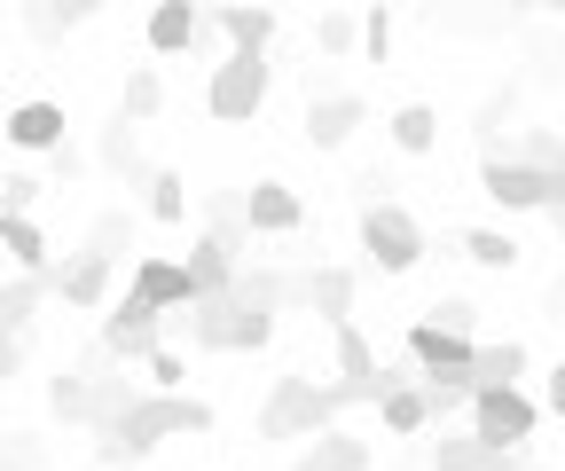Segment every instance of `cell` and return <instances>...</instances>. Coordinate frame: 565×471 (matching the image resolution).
I'll return each instance as SVG.
<instances>
[{"mask_svg": "<svg viewBox=\"0 0 565 471\" xmlns=\"http://www.w3.org/2000/svg\"><path fill=\"white\" fill-rule=\"evenodd\" d=\"M173 432H212V409H204L196 393H141L110 432H95V463L126 471V463H141V456H158Z\"/></svg>", "mask_w": 565, "mask_h": 471, "instance_id": "obj_1", "label": "cell"}, {"mask_svg": "<svg viewBox=\"0 0 565 471\" xmlns=\"http://www.w3.org/2000/svg\"><path fill=\"white\" fill-rule=\"evenodd\" d=\"M275 330H282V307L244 299L236 283H228V291H204V299L181 307V339H189L196 354H259Z\"/></svg>", "mask_w": 565, "mask_h": 471, "instance_id": "obj_2", "label": "cell"}, {"mask_svg": "<svg viewBox=\"0 0 565 471\" xmlns=\"http://www.w3.org/2000/svg\"><path fill=\"white\" fill-rule=\"evenodd\" d=\"M267 87H275L267 47H228L221 63H212V79H204V110L221 126H252L267 110Z\"/></svg>", "mask_w": 565, "mask_h": 471, "instance_id": "obj_3", "label": "cell"}, {"mask_svg": "<svg viewBox=\"0 0 565 471\" xmlns=\"http://www.w3.org/2000/svg\"><path fill=\"white\" fill-rule=\"evenodd\" d=\"M338 417H345L338 385H315L307 370H291V377H275L267 409H259V440H307V432H322Z\"/></svg>", "mask_w": 565, "mask_h": 471, "instance_id": "obj_4", "label": "cell"}, {"mask_svg": "<svg viewBox=\"0 0 565 471\" xmlns=\"http://www.w3.org/2000/svg\"><path fill=\"white\" fill-rule=\"evenodd\" d=\"M362 251L377 276H416L424 267V221L393 196H362Z\"/></svg>", "mask_w": 565, "mask_h": 471, "instance_id": "obj_5", "label": "cell"}, {"mask_svg": "<svg viewBox=\"0 0 565 471\" xmlns=\"http://www.w3.org/2000/svg\"><path fill=\"white\" fill-rule=\"evenodd\" d=\"M479 189L503 213H550L557 205V173L534 165V158H519V150H479Z\"/></svg>", "mask_w": 565, "mask_h": 471, "instance_id": "obj_6", "label": "cell"}, {"mask_svg": "<svg viewBox=\"0 0 565 471\" xmlns=\"http://www.w3.org/2000/svg\"><path fill=\"white\" fill-rule=\"evenodd\" d=\"M463 417H471V432H479L487 448H534V425H542V400H534L526 385H479Z\"/></svg>", "mask_w": 565, "mask_h": 471, "instance_id": "obj_7", "label": "cell"}, {"mask_svg": "<svg viewBox=\"0 0 565 471\" xmlns=\"http://www.w3.org/2000/svg\"><path fill=\"white\" fill-rule=\"evenodd\" d=\"M166 307H150V299H110V314H103V346L95 354H110V362H141V354H150V346H166Z\"/></svg>", "mask_w": 565, "mask_h": 471, "instance_id": "obj_8", "label": "cell"}, {"mask_svg": "<svg viewBox=\"0 0 565 471\" xmlns=\"http://www.w3.org/2000/svg\"><path fill=\"white\" fill-rule=\"evenodd\" d=\"M433 471H534V463H526V448H487L479 432L433 425Z\"/></svg>", "mask_w": 565, "mask_h": 471, "instance_id": "obj_9", "label": "cell"}, {"mask_svg": "<svg viewBox=\"0 0 565 471\" xmlns=\"http://www.w3.org/2000/svg\"><path fill=\"white\" fill-rule=\"evenodd\" d=\"M110 251H95V244H79V251H71V259H55L47 267V283H55V299L63 307H103L110 299Z\"/></svg>", "mask_w": 565, "mask_h": 471, "instance_id": "obj_10", "label": "cell"}, {"mask_svg": "<svg viewBox=\"0 0 565 471\" xmlns=\"http://www.w3.org/2000/svg\"><path fill=\"white\" fill-rule=\"evenodd\" d=\"M471 354H479V339H456V330H440L433 314L408 322V362L424 377H471Z\"/></svg>", "mask_w": 565, "mask_h": 471, "instance_id": "obj_11", "label": "cell"}, {"mask_svg": "<svg viewBox=\"0 0 565 471\" xmlns=\"http://www.w3.org/2000/svg\"><path fill=\"white\" fill-rule=\"evenodd\" d=\"M370 463H377V448H370L362 432L322 425V432H307V440H299V456L282 463V471H370Z\"/></svg>", "mask_w": 565, "mask_h": 471, "instance_id": "obj_12", "label": "cell"}, {"mask_svg": "<svg viewBox=\"0 0 565 471\" xmlns=\"http://www.w3.org/2000/svg\"><path fill=\"white\" fill-rule=\"evenodd\" d=\"M126 291H134V299H150V307H166V314H181V307L196 299L189 259H166V251H141V259H134V276H126Z\"/></svg>", "mask_w": 565, "mask_h": 471, "instance_id": "obj_13", "label": "cell"}, {"mask_svg": "<svg viewBox=\"0 0 565 471\" xmlns=\"http://www.w3.org/2000/svg\"><path fill=\"white\" fill-rule=\"evenodd\" d=\"M17 17H24V40L32 47H63L79 24L103 17V0H17Z\"/></svg>", "mask_w": 565, "mask_h": 471, "instance_id": "obj_14", "label": "cell"}, {"mask_svg": "<svg viewBox=\"0 0 565 471\" xmlns=\"http://www.w3.org/2000/svg\"><path fill=\"white\" fill-rule=\"evenodd\" d=\"M244 221H252V236H299L307 228V205H299L291 181H252L244 189Z\"/></svg>", "mask_w": 565, "mask_h": 471, "instance_id": "obj_15", "label": "cell"}, {"mask_svg": "<svg viewBox=\"0 0 565 471\" xmlns=\"http://www.w3.org/2000/svg\"><path fill=\"white\" fill-rule=\"evenodd\" d=\"M362 126H370V103L362 95H307V142L315 150H345Z\"/></svg>", "mask_w": 565, "mask_h": 471, "instance_id": "obj_16", "label": "cell"}, {"mask_svg": "<svg viewBox=\"0 0 565 471\" xmlns=\"http://www.w3.org/2000/svg\"><path fill=\"white\" fill-rule=\"evenodd\" d=\"M353 267H307V276H291V307H315L322 322H345L353 314Z\"/></svg>", "mask_w": 565, "mask_h": 471, "instance_id": "obj_17", "label": "cell"}, {"mask_svg": "<svg viewBox=\"0 0 565 471\" xmlns=\"http://www.w3.org/2000/svg\"><path fill=\"white\" fill-rule=\"evenodd\" d=\"M377 432H385V440H424V432H433V400H424V370H416V377H401V385L377 400Z\"/></svg>", "mask_w": 565, "mask_h": 471, "instance_id": "obj_18", "label": "cell"}, {"mask_svg": "<svg viewBox=\"0 0 565 471\" xmlns=\"http://www.w3.org/2000/svg\"><path fill=\"white\" fill-rule=\"evenodd\" d=\"M141 40H150V55H189L204 40V9L196 0H158L150 24H141Z\"/></svg>", "mask_w": 565, "mask_h": 471, "instance_id": "obj_19", "label": "cell"}, {"mask_svg": "<svg viewBox=\"0 0 565 471\" xmlns=\"http://www.w3.org/2000/svg\"><path fill=\"white\" fill-rule=\"evenodd\" d=\"M0 133H9L17 150H40V158H47L63 133H71V118H63V103H17L9 118H0Z\"/></svg>", "mask_w": 565, "mask_h": 471, "instance_id": "obj_20", "label": "cell"}, {"mask_svg": "<svg viewBox=\"0 0 565 471\" xmlns=\"http://www.w3.org/2000/svg\"><path fill=\"white\" fill-rule=\"evenodd\" d=\"M95 165H103V173H118L126 189H141V181L158 173L150 158H141V142H134V118H126V110H118V118L103 126V142H95Z\"/></svg>", "mask_w": 565, "mask_h": 471, "instance_id": "obj_21", "label": "cell"}, {"mask_svg": "<svg viewBox=\"0 0 565 471\" xmlns=\"http://www.w3.org/2000/svg\"><path fill=\"white\" fill-rule=\"evenodd\" d=\"M212 17V32H221L228 47H267L275 40V9L267 0H221V9H204Z\"/></svg>", "mask_w": 565, "mask_h": 471, "instance_id": "obj_22", "label": "cell"}, {"mask_svg": "<svg viewBox=\"0 0 565 471\" xmlns=\"http://www.w3.org/2000/svg\"><path fill=\"white\" fill-rule=\"evenodd\" d=\"M236 267H244V251H236L228 236H212V228H204V236L189 244V283H196V299H204V291H228V283H236Z\"/></svg>", "mask_w": 565, "mask_h": 471, "instance_id": "obj_23", "label": "cell"}, {"mask_svg": "<svg viewBox=\"0 0 565 471\" xmlns=\"http://www.w3.org/2000/svg\"><path fill=\"white\" fill-rule=\"evenodd\" d=\"M134 362H118V370H95V393H87V432H110L126 409H134V400H141V385L126 377Z\"/></svg>", "mask_w": 565, "mask_h": 471, "instance_id": "obj_24", "label": "cell"}, {"mask_svg": "<svg viewBox=\"0 0 565 471\" xmlns=\"http://www.w3.org/2000/svg\"><path fill=\"white\" fill-rule=\"evenodd\" d=\"M0 251H9V267L17 276H47V236H40V221L32 213H0Z\"/></svg>", "mask_w": 565, "mask_h": 471, "instance_id": "obj_25", "label": "cell"}, {"mask_svg": "<svg viewBox=\"0 0 565 471\" xmlns=\"http://www.w3.org/2000/svg\"><path fill=\"white\" fill-rule=\"evenodd\" d=\"M385 133H393L401 158H433V150H440V110H433V103H401V110L385 118Z\"/></svg>", "mask_w": 565, "mask_h": 471, "instance_id": "obj_26", "label": "cell"}, {"mask_svg": "<svg viewBox=\"0 0 565 471\" xmlns=\"http://www.w3.org/2000/svg\"><path fill=\"white\" fill-rule=\"evenodd\" d=\"M526 370H534V354L519 339H479V354H471V385H519Z\"/></svg>", "mask_w": 565, "mask_h": 471, "instance_id": "obj_27", "label": "cell"}, {"mask_svg": "<svg viewBox=\"0 0 565 471\" xmlns=\"http://www.w3.org/2000/svg\"><path fill=\"white\" fill-rule=\"evenodd\" d=\"M87 393H95V362H71V370L47 377V409H55L63 425H79V432H87Z\"/></svg>", "mask_w": 565, "mask_h": 471, "instance_id": "obj_28", "label": "cell"}, {"mask_svg": "<svg viewBox=\"0 0 565 471\" xmlns=\"http://www.w3.org/2000/svg\"><path fill=\"white\" fill-rule=\"evenodd\" d=\"M40 299H55V283H47V276H17L9 291H0V330H9V339H24L32 314H40Z\"/></svg>", "mask_w": 565, "mask_h": 471, "instance_id": "obj_29", "label": "cell"}, {"mask_svg": "<svg viewBox=\"0 0 565 471\" xmlns=\"http://www.w3.org/2000/svg\"><path fill=\"white\" fill-rule=\"evenodd\" d=\"M118 110H126L134 126H150V118L166 110V79H158V63H134V72H126V95H118Z\"/></svg>", "mask_w": 565, "mask_h": 471, "instance_id": "obj_30", "label": "cell"}, {"mask_svg": "<svg viewBox=\"0 0 565 471\" xmlns=\"http://www.w3.org/2000/svg\"><path fill=\"white\" fill-rule=\"evenodd\" d=\"M141 189H150V196H141V205H150V221H166V228H181V221H189V181H181L173 165H158Z\"/></svg>", "mask_w": 565, "mask_h": 471, "instance_id": "obj_31", "label": "cell"}, {"mask_svg": "<svg viewBox=\"0 0 565 471\" xmlns=\"http://www.w3.org/2000/svg\"><path fill=\"white\" fill-rule=\"evenodd\" d=\"M315 47H322L330 63L362 55V17H353V9H322V17H315Z\"/></svg>", "mask_w": 565, "mask_h": 471, "instance_id": "obj_32", "label": "cell"}, {"mask_svg": "<svg viewBox=\"0 0 565 471\" xmlns=\"http://www.w3.org/2000/svg\"><path fill=\"white\" fill-rule=\"evenodd\" d=\"M463 251L479 267H494V276H511V267H519V236L511 228H463Z\"/></svg>", "mask_w": 565, "mask_h": 471, "instance_id": "obj_33", "label": "cell"}, {"mask_svg": "<svg viewBox=\"0 0 565 471\" xmlns=\"http://www.w3.org/2000/svg\"><path fill=\"white\" fill-rule=\"evenodd\" d=\"M87 244H95V251H110V259H126V251H134V213H126V205H110V213H95V228H87Z\"/></svg>", "mask_w": 565, "mask_h": 471, "instance_id": "obj_34", "label": "cell"}, {"mask_svg": "<svg viewBox=\"0 0 565 471\" xmlns=\"http://www.w3.org/2000/svg\"><path fill=\"white\" fill-rule=\"evenodd\" d=\"M141 370H150V393H181V385H189V354H181V346H150V354H141Z\"/></svg>", "mask_w": 565, "mask_h": 471, "instance_id": "obj_35", "label": "cell"}, {"mask_svg": "<svg viewBox=\"0 0 565 471\" xmlns=\"http://www.w3.org/2000/svg\"><path fill=\"white\" fill-rule=\"evenodd\" d=\"M471 377H424V400H433V425H448L456 409H471Z\"/></svg>", "mask_w": 565, "mask_h": 471, "instance_id": "obj_36", "label": "cell"}, {"mask_svg": "<svg viewBox=\"0 0 565 471\" xmlns=\"http://www.w3.org/2000/svg\"><path fill=\"white\" fill-rule=\"evenodd\" d=\"M0 471H47V440L40 432H0Z\"/></svg>", "mask_w": 565, "mask_h": 471, "instance_id": "obj_37", "label": "cell"}, {"mask_svg": "<svg viewBox=\"0 0 565 471\" xmlns=\"http://www.w3.org/2000/svg\"><path fill=\"white\" fill-rule=\"evenodd\" d=\"M362 55H370V63L393 55V9H385V0H370V9H362Z\"/></svg>", "mask_w": 565, "mask_h": 471, "instance_id": "obj_38", "label": "cell"}, {"mask_svg": "<svg viewBox=\"0 0 565 471\" xmlns=\"http://www.w3.org/2000/svg\"><path fill=\"white\" fill-rule=\"evenodd\" d=\"M40 196H47V181H40V173H9V181H0V205H9V213H32Z\"/></svg>", "mask_w": 565, "mask_h": 471, "instance_id": "obj_39", "label": "cell"}, {"mask_svg": "<svg viewBox=\"0 0 565 471\" xmlns=\"http://www.w3.org/2000/svg\"><path fill=\"white\" fill-rule=\"evenodd\" d=\"M433 322H440V330H456V339H479V307H471V299H440V307H433Z\"/></svg>", "mask_w": 565, "mask_h": 471, "instance_id": "obj_40", "label": "cell"}, {"mask_svg": "<svg viewBox=\"0 0 565 471\" xmlns=\"http://www.w3.org/2000/svg\"><path fill=\"white\" fill-rule=\"evenodd\" d=\"M534 400H542V417H565V354L542 370V393H534Z\"/></svg>", "mask_w": 565, "mask_h": 471, "instance_id": "obj_41", "label": "cell"}, {"mask_svg": "<svg viewBox=\"0 0 565 471\" xmlns=\"http://www.w3.org/2000/svg\"><path fill=\"white\" fill-rule=\"evenodd\" d=\"M47 173H55V181H79V173H87V150L55 142V150H47Z\"/></svg>", "mask_w": 565, "mask_h": 471, "instance_id": "obj_42", "label": "cell"}, {"mask_svg": "<svg viewBox=\"0 0 565 471\" xmlns=\"http://www.w3.org/2000/svg\"><path fill=\"white\" fill-rule=\"evenodd\" d=\"M17 370H24V339H9V330H0V393L17 385Z\"/></svg>", "mask_w": 565, "mask_h": 471, "instance_id": "obj_43", "label": "cell"}, {"mask_svg": "<svg viewBox=\"0 0 565 471\" xmlns=\"http://www.w3.org/2000/svg\"><path fill=\"white\" fill-rule=\"evenodd\" d=\"M550 228H557V244H565V196H557V205H550Z\"/></svg>", "mask_w": 565, "mask_h": 471, "instance_id": "obj_44", "label": "cell"}, {"mask_svg": "<svg viewBox=\"0 0 565 471\" xmlns=\"http://www.w3.org/2000/svg\"><path fill=\"white\" fill-rule=\"evenodd\" d=\"M550 9H565V0H550Z\"/></svg>", "mask_w": 565, "mask_h": 471, "instance_id": "obj_45", "label": "cell"}, {"mask_svg": "<svg viewBox=\"0 0 565 471\" xmlns=\"http://www.w3.org/2000/svg\"><path fill=\"white\" fill-rule=\"evenodd\" d=\"M0 213H9V205H0Z\"/></svg>", "mask_w": 565, "mask_h": 471, "instance_id": "obj_46", "label": "cell"}]
</instances>
